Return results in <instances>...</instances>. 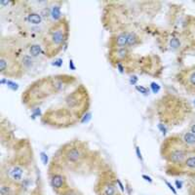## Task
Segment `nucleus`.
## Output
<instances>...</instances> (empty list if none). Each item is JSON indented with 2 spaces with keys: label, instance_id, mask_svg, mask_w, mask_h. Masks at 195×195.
Returning <instances> with one entry per match:
<instances>
[{
  "label": "nucleus",
  "instance_id": "f257e3e1",
  "mask_svg": "<svg viewBox=\"0 0 195 195\" xmlns=\"http://www.w3.org/2000/svg\"><path fill=\"white\" fill-rule=\"evenodd\" d=\"M68 39V24L65 20L54 23L49 27L43 39L46 56L54 57L63 50Z\"/></svg>",
  "mask_w": 195,
  "mask_h": 195
},
{
  "label": "nucleus",
  "instance_id": "f03ea898",
  "mask_svg": "<svg viewBox=\"0 0 195 195\" xmlns=\"http://www.w3.org/2000/svg\"><path fill=\"white\" fill-rule=\"evenodd\" d=\"M61 150H63L61 156L65 162L68 165L75 166L86 159L88 149H87L85 143L75 140V142L66 143L65 146L61 147Z\"/></svg>",
  "mask_w": 195,
  "mask_h": 195
},
{
  "label": "nucleus",
  "instance_id": "7ed1b4c3",
  "mask_svg": "<svg viewBox=\"0 0 195 195\" xmlns=\"http://www.w3.org/2000/svg\"><path fill=\"white\" fill-rule=\"evenodd\" d=\"M6 175L7 181L16 184H22L24 181V175H26V168L20 163H11L8 165L6 171L4 172Z\"/></svg>",
  "mask_w": 195,
  "mask_h": 195
},
{
  "label": "nucleus",
  "instance_id": "20e7f679",
  "mask_svg": "<svg viewBox=\"0 0 195 195\" xmlns=\"http://www.w3.org/2000/svg\"><path fill=\"white\" fill-rule=\"evenodd\" d=\"M20 66L19 61L15 60L13 55L5 53L2 50L0 54V71L4 75H13V68L14 66Z\"/></svg>",
  "mask_w": 195,
  "mask_h": 195
},
{
  "label": "nucleus",
  "instance_id": "39448f33",
  "mask_svg": "<svg viewBox=\"0 0 195 195\" xmlns=\"http://www.w3.org/2000/svg\"><path fill=\"white\" fill-rule=\"evenodd\" d=\"M186 147L184 143L181 146H175L172 150H170L168 153L167 158L171 163L175 164V165H179L184 162L185 158L187 157V150H186Z\"/></svg>",
  "mask_w": 195,
  "mask_h": 195
},
{
  "label": "nucleus",
  "instance_id": "423d86ee",
  "mask_svg": "<svg viewBox=\"0 0 195 195\" xmlns=\"http://www.w3.org/2000/svg\"><path fill=\"white\" fill-rule=\"evenodd\" d=\"M66 179L64 174L61 173H52L50 176V184L51 187L55 190L56 192L61 193L63 190L65 189Z\"/></svg>",
  "mask_w": 195,
  "mask_h": 195
},
{
  "label": "nucleus",
  "instance_id": "0eeeda50",
  "mask_svg": "<svg viewBox=\"0 0 195 195\" xmlns=\"http://www.w3.org/2000/svg\"><path fill=\"white\" fill-rule=\"evenodd\" d=\"M27 20L28 24H30L34 27H37L42 24L43 16L36 11H30L27 14Z\"/></svg>",
  "mask_w": 195,
  "mask_h": 195
},
{
  "label": "nucleus",
  "instance_id": "6e6552de",
  "mask_svg": "<svg viewBox=\"0 0 195 195\" xmlns=\"http://www.w3.org/2000/svg\"><path fill=\"white\" fill-rule=\"evenodd\" d=\"M128 39H129V32H121L115 36L114 45L115 48H125L128 46Z\"/></svg>",
  "mask_w": 195,
  "mask_h": 195
},
{
  "label": "nucleus",
  "instance_id": "1a4fd4ad",
  "mask_svg": "<svg viewBox=\"0 0 195 195\" xmlns=\"http://www.w3.org/2000/svg\"><path fill=\"white\" fill-rule=\"evenodd\" d=\"M184 80L188 90L195 91V66L187 70V72L184 75Z\"/></svg>",
  "mask_w": 195,
  "mask_h": 195
},
{
  "label": "nucleus",
  "instance_id": "9d476101",
  "mask_svg": "<svg viewBox=\"0 0 195 195\" xmlns=\"http://www.w3.org/2000/svg\"><path fill=\"white\" fill-rule=\"evenodd\" d=\"M49 17L52 19L54 23H58L61 20V6L58 4H54L49 9Z\"/></svg>",
  "mask_w": 195,
  "mask_h": 195
},
{
  "label": "nucleus",
  "instance_id": "9b49d317",
  "mask_svg": "<svg viewBox=\"0 0 195 195\" xmlns=\"http://www.w3.org/2000/svg\"><path fill=\"white\" fill-rule=\"evenodd\" d=\"M13 184L7 180H2L1 184H0V195H14L13 192Z\"/></svg>",
  "mask_w": 195,
  "mask_h": 195
},
{
  "label": "nucleus",
  "instance_id": "f8f14e48",
  "mask_svg": "<svg viewBox=\"0 0 195 195\" xmlns=\"http://www.w3.org/2000/svg\"><path fill=\"white\" fill-rule=\"evenodd\" d=\"M28 52H30V55L31 57L37 58L42 55L45 52V50H44V47H42L38 43H31L30 46H28Z\"/></svg>",
  "mask_w": 195,
  "mask_h": 195
},
{
  "label": "nucleus",
  "instance_id": "ddd939ff",
  "mask_svg": "<svg viewBox=\"0 0 195 195\" xmlns=\"http://www.w3.org/2000/svg\"><path fill=\"white\" fill-rule=\"evenodd\" d=\"M181 142L184 143V144L187 147H192L195 146V135L192 132L187 131L182 135Z\"/></svg>",
  "mask_w": 195,
  "mask_h": 195
},
{
  "label": "nucleus",
  "instance_id": "4468645a",
  "mask_svg": "<svg viewBox=\"0 0 195 195\" xmlns=\"http://www.w3.org/2000/svg\"><path fill=\"white\" fill-rule=\"evenodd\" d=\"M102 195H116V187L112 182H106L103 184Z\"/></svg>",
  "mask_w": 195,
  "mask_h": 195
},
{
  "label": "nucleus",
  "instance_id": "2eb2a0df",
  "mask_svg": "<svg viewBox=\"0 0 195 195\" xmlns=\"http://www.w3.org/2000/svg\"><path fill=\"white\" fill-rule=\"evenodd\" d=\"M182 164H184L185 168L189 170H195V154L187 155V157L185 158L184 162Z\"/></svg>",
  "mask_w": 195,
  "mask_h": 195
},
{
  "label": "nucleus",
  "instance_id": "dca6fc26",
  "mask_svg": "<svg viewBox=\"0 0 195 195\" xmlns=\"http://www.w3.org/2000/svg\"><path fill=\"white\" fill-rule=\"evenodd\" d=\"M139 42H140V39H139L138 35H137L135 32H129V39H128L127 48H129L131 46H136Z\"/></svg>",
  "mask_w": 195,
  "mask_h": 195
},
{
  "label": "nucleus",
  "instance_id": "f3484780",
  "mask_svg": "<svg viewBox=\"0 0 195 195\" xmlns=\"http://www.w3.org/2000/svg\"><path fill=\"white\" fill-rule=\"evenodd\" d=\"M6 85L9 89H11L12 91H17L19 89V84L16 83L15 81H12V80H6Z\"/></svg>",
  "mask_w": 195,
  "mask_h": 195
},
{
  "label": "nucleus",
  "instance_id": "a211bd4d",
  "mask_svg": "<svg viewBox=\"0 0 195 195\" xmlns=\"http://www.w3.org/2000/svg\"><path fill=\"white\" fill-rule=\"evenodd\" d=\"M59 194L60 195H79V193L75 189H72V188H65Z\"/></svg>",
  "mask_w": 195,
  "mask_h": 195
},
{
  "label": "nucleus",
  "instance_id": "6ab92c4d",
  "mask_svg": "<svg viewBox=\"0 0 195 195\" xmlns=\"http://www.w3.org/2000/svg\"><path fill=\"white\" fill-rule=\"evenodd\" d=\"M161 89V86L156 82H151L150 83V90L152 91L153 94H158Z\"/></svg>",
  "mask_w": 195,
  "mask_h": 195
},
{
  "label": "nucleus",
  "instance_id": "aec40b11",
  "mask_svg": "<svg viewBox=\"0 0 195 195\" xmlns=\"http://www.w3.org/2000/svg\"><path fill=\"white\" fill-rule=\"evenodd\" d=\"M136 90L143 95H148L149 94V90L144 86H136Z\"/></svg>",
  "mask_w": 195,
  "mask_h": 195
},
{
  "label": "nucleus",
  "instance_id": "412c9836",
  "mask_svg": "<svg viewBox=\"0 0 195 195\" xmlns=\"http://www.w3.org/2000/svg\"><path fill=\"white\" fill-rule=\"evenodd\" d=\"M40 158H41V161L43 162V164L46 166L48 165V162H49V158H48V155H47V153L46 152H40Z\"/></svg>",
  "mask_w": 195,
  "mask_h": 195
},
{
  "label": "nucleus",
  "instance_id": "4be33fe9",
  "mask_svg": "<svg viewBox=\"0 0 195 195\" xmlns=\"http://www.w3.org/2000/svg\"><path fill=\"white\" fill-rule=\"evenodd\" d=\"M63 64H64V61H63V59H61V58L55 59L52 63V65L56 66V68H61V66H63Z\"/></svg>",
  "mask_w": 195,
  "mask_h": 195
},
{
  "label": "nucleus",
  "instance_id": "5701e85b",
  "mask_svg": "<svg viewBox=\"0 0 195 195\" xmlns=\"http://www.w3.org/2000/svg\"><path fill=\"white\" fill-rule=\"evenodd\" d=\"M91 113H89V112H86L84 115H83V117H81V120H80V122L81 123H87L89 121V120L91 119Z\"/></svg>",
  "mask_w": 195,
  "mask_h": 195
},
{
  "label": "nucleus",
  "instance_id": "b1692460",
  "mask_svg": "<svg viewBox=\"0 0 195 195\" xmlns=\"http://www.w3.org/2000/svg\"><path fill=\"white\" fill-rule=\"evenodd\" d=\"M116 68H117V70L120 73L125 72V66L123 65V64L121 63V61H117V64H116Z\"/></svg>",
  "mask_w": 195,
  "mask_h": 195
},
{
  "label": "nucleus",
  "instance_id": "393cba45",
  "mask_svg": "<svg viewBox=\"0 0 195 195\" xmlns=\"http://www.w3.org/2000/svg\"><path fill=\"white\" fill-rule=\"evenodd\" d=\"M180 40L178 39V38H172L171 39V46L173 48H179L180 46Z\"/></svg>",
  "mask_w": 195,
  "mask_h": 195
},
{
  "label": "nucleus",
  "instance_id": "a878e982",
  "mask_svg": "<svg viewBox=\"0 0 195 195\" xmlns=\"http://www.w3.org/2000/svg\"><path fill=\"white\" fill-rule=\"evenodd\" d=\"M165 184H166V185L168 186V187H169V189L171 190V191H172V192H173L174 194H175V195H177V190H176V188H175V186H174V185H173V184H171V182H169V181H165Z\"/></svg>",
  "mask_w": 195,
  "mask_h": 195
},
{
  "label": "nucleus",
  "instance_id": "bb28decb",
  "mask_svg": "<svg viewBox=\"0 0 195 195\" xmlns=\"http://www.w3.org/2000/svg\"><path fill=\"white\" fill-rule=\"evenodd\" d=\"M136 154H137V157H138L140 161H143V154H142V152H140V148L138 146H136Z\"/></svg>",
  "mask_w": 195,
  "mask_h": 195
},
{
  "label": "nucleus",
  "instance_id": "cd10ccee",
  "mask_svg": "<svg viewBox=\"0 0 195 195\" xmlns=\"http://www.w3.org/2000/svg\"><path fill=\"white\" fill-rule=\"evenodd\" d=\"M138 81H139V78L137 77L136 75L131 76V77H130V80H129V82H130L131 85H136L137 82H138Z\"/></svg>",
  "mask_w": 195,
  "mask_h": 195
},
{
  "label": "nucleus",
  "instance_id": "c85d7f7f",
  "mask_svg": "<svg viewBox=\"0 0 195 195\" xmlns=\"http://www.w3.org/2000/svg\"><path fill=\"white\" fill-rule=\"evenodd\" d=\"M68 66H69L70 70H75V69H76V66H75V64H74V61H73V60H69Z\"/></svg>",
  "mask_w": 195,
  "mask_h": 195
},
{
  "label": "nucleus",
  "instance_id": "c756f323",
  "mask_svg": "<svg viewBox=\"0 0 195 195\" xmlns=\"http://www.w3.org/2000/svg\"><path fill=\"white\" fill-rule=\"evenodd\" d=\"M142 177H143V179L144 181H147V182H149V184H151V182H152V179H151V178L149 177V176H146V175H143Z\"/></svg>",
  "mask_w": 195,
  "mask_h": 195
},
{
  "label": "nucleus",
  "instance_id": "7c9ffc66",
  "mask_svg": "<svg viewBox=\"0 0 195 195\" xmlns=\"http://www.w3.org/2000/svg\"><path fill=\"white\" fill-rule=\"evenodd\" d=\"M116 182H117V184H118L119 188L121 189V191H122V192H125V188H124V185L122 184V182L120 181L119 180H116Z\"/></svg>",
  "mask_w": 195,
  "mask_h": 195
},
{
  "label": "nucleus",
  "instance_id": "2f4dec72",
  "mask_svg": "<svg viewBox=\"0 0 195 195\" xmlns=\"http://www.w3.org/2000/svg\"><path fill=\"white\" fill-rule=\"evenodd\" d=\"M176 186H177V188L178 189H181V187H182V182L181 181H176Z\"/></svg>",
  "mask_w": 195,
  "mask_h": 195
},
{
  "label": "nucleus",
  "instance_id": "473e14b6",
  "mask_svg": "<svg viewBox=\"0 0 195 195\" xmlns=\"http://www.w3.org/2000/svg\"><path fill=\"white\" fill-rule=\"evenodd\" d=\"M189 131H190V132H192L193 134L195 135V123H194V124H192V125H191V127H190V130H189Z\"/></svg>",
  "mask_w": 195,
  "mask_h": 195
},
{
  "label": "nucleus",
  "instance_id": "72a5a7b5",
  "mask_svg": "<svg viewBox=\"0 0 195 195\" xmlns=\"http://www.w3.org/2000/svg\"><path fill=\"white\" fill-rule=\"evenodd\" d=\"M194 105H195V99H194Z\"/></svg>",
  "mask_w": 195,
  "mask_h": 195
}]
</instances>
